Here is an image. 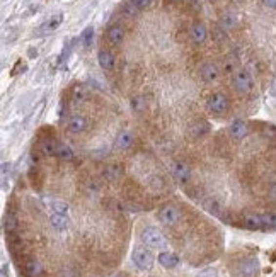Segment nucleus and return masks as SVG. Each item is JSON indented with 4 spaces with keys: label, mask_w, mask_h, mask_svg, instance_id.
Masks as SVG:
<instances>
[{
    "label": "nucleus",
    "mask_w": 276,
    "mask_h": 277,
    "mask_svg": "<svg viewBox=\"0 0 276 277\" xmlns=\"http://www.w3.org/2000/svg\"><path fill=\"white\" fill-rule=\"evenodd\" d=\"M141 241L147 245L148 248H165L167 247V240L162 235V231H158L157 228H145L140 235Z\"/></svg>",
    "instance_id": "f257e3e1"
},
{
    "label": "nucleus",
    "mask_w": 276,
    "mask_h": 277,
    "mask_svg": "<svg viewBox=\"0 0 276 277\" xmlns=\"http://www.w3.org/2000/svg\"><path fill=\"white\" fill-rule=\"evenodd\" d=\"M133 262H135V265L140 271H150L152 267H154V262H155V257L154 254H152L148 248L145 247H137L135 250H133Z\"/></svg>",
    "instance_id": "f03ea898"
},
{
    "label": "nucleus",
    "mask_w": 276,
    "mask_h": 277,
    "mask_svg": "<svg viewBox=\"0 0 276 277\" xmlns=\"http://www.w3.org/2000/svg\"><path fill=\"white\" fill-rule=\"evenodd\" d=\"M179 216H181V213H179V209L174 204H165L157 213L158 221H160L162 224H165V226H174L179 221Z\"/></svg>",
    "instance_id": "7ed1b4c3"
},
{
    "label": "nucleus",
    "mask_w": 276,
    "mask_h": 277,
    "mask_svg": "<svg viewBox=\"0 0 276 277\" xmlns=\"http://www.w3.org/2000/svg\"><path fill=\"white\" fill-rule=\"evenodd\" d=\"M232 87L239 93H249L253 91V78L246 70H239L232 77Z\"/></svg>",
    "instance_id": "20e7f679"
},
{
    "label": "nucleus",
    "mask_w": 276,
    "mask_h": 277,
    "mask_svg": "<svg viewBox=\"0 0 276 277\" xmlns=\"http://www.w3.org/2000/svg\"><path fill=\"white\" fill-rule=\"evenodd\" d=\"M206 107H208V111L212 114L220 116V114H223L227 109H229V99H227V95H223V93H220V92L212 93L208 102H206Z\"/></svg>",
    "instance_id": "39448f33"
},
{
    "label": "nucleus",
    "mask_w": 276,
    "mask_h": 277,
    "mask_svg": "<svg viewBox=\"0 0 276 277\" xmlns=\"http://www.w3.org/2000/svg\"><path fill=\"white\" fill-rule=\"evenodd\" d=\"M257 271H259V264L254 257H247L240 260L236 267V276L237 277H256Z\"/></svg>",
    "instance_id": "423d86ee"
},
{
    "label": "nucleus",
    "mask_w": 276,
    "mask_h": 277,
    "mask_svg": "<svg viewBox=\"0 0 276 277\" xmlns=\"http://www.w3.org/2000/svg\"><path fill=\"white\" fill-rule=\"evenodd\" d=\"M171 170L172 174H174V177L177 179L179 182H182V184H188V182L191 181V168H189V165H186L184 162H174Z\"/></svg>",
    "instance_id": "0eeeda50"
},
{
    "label": "nucleus",
    "mask_w": 276,
    "mask_h": 277,
    "mask_svg": "<svg viewBox=\"0 0 276 277\" xmlns=\"http://www.w3.org/2000/svg\"><path fill=\"white\" fill-rule=\"evenodd\" d=\"M199 75H201V78L205 82L212 84V82H215L220 77V72L215 63H203L201 68H199Z\"/></svg>",
    "instance_id": "6e6552de"
},
{
    "label": "nucleus",
    "mask_w": 276,
    "mask_h": 277,
    "mask_svg": "<svg viewBox=\"0 0 276 277\" xmlns=\"http://www.w3.org/2000/svg\"><path fill=\"white\" fill-rule=\"evenodd\" d=\"M106 36H108L109 43L118 46V44H121L123 39H125V29H123V26H119V24H113L111 27H108Z\"/></svg>",
    "instance_id": "1a4fd4ad"
},
{
    "label": "nucleus",
    "mask_w": 276,
    "mask_h": 277,
    "mask_svg": "<svg viewBox=\"0 0 276 277\" xmlns=\"http://www.w3.org/2000/svg\"><path fill=\"white\" fill-rule=\"evenodd\" d=\"M230 134H232L236 140H242V138H246L247 134H249V124L246 123V121H234L232 124H230Z\"/></svg>",
    "instance_id": "9d476101"
},
{
    "label": "nucleus",
    "mask_w": 276,
    "mask_h": 277,
    "mask_svg": "<svg viewBox=\"0 0 276 277\" xmlns=\"http://www.w3.org/2000/svg\"><path fill=\"white\" fill-rule=\"evenodd\" d=\"M50 223H51V226H53L57 231H65L68 226H70V220H68V214L53 213V214L50 216Z\"/></svg>",
    "instance_id": "9b49d317"
},
{
    "label": "nucleus",
    "mask_w": 276,
    "mask_h": 277,
    "mask_svg": "<svg viewBox=\"0 0 276 277\" xmlns=\"http://www.w3.org/2000/svg\"><path fill=\"white\" fill-rule=\"evenodd\" d=\"M132 145H133V134L128 129H123L121 133H118V136L115 140V147L118 150H128Z\"/></svg>",
    "instance_id": "f8f14e48"
},
{
    "label": "nucleus",
    "mask_w": 276,
    "mask_h": 277,
    "mask_svg": "<svg viewBox=\"0 0 276 277\" xmlns=\"http://www.w3.org/2000/svg\"><path fill=\"white\" fill-rule=\"evenodd\" d=\"M87 129V121L85 117L82 116H72L68 119V131L74 134H79V133H84Z\"/></svg>",
    "instance_id": "ddd939ff"
},
{
    "label": "nucleus",
    "mask_w": 276,
    "mask_h": 277,
    "mask_svg": "<svg viewBox=\"0 0 276 277\" xmlns=\"http://www.w3.org/2000/svg\"><path fill=\"white\" fill-rule=\"evenodd\" d=\"M24 271L29 277H39L43 274V265L36 259H29V260L24 262Z\"/></svg>",
    "instance_id": "4468645a"
},
{
    "label": "nucleus",
    "mask_w": 276,
    "mask_h": 277,
    "mask_svg": "<svg viewBox=\"0 0 276 277\" xmlns=\"http://www.w3.org/2000/svg\"><path fill=\"white\" fill-rule=\"evenodd\" d=\"M158 264L165 269H172L179 264V257L176 254H171V252H162L158 255Z\"/></svg>",
    "instance_id": "2eb2a0df"
},
{
    "label": "nucleus",
    "mask_w": 276,
    "mask_h": 277,
    "mask_svg": "<svg viewBox=\"0 0 276 277\" xmlns=\"http://www.w3.org/2000/svg\"><path fill=\"white\" fill-rule=\"evenodd\" d=\"M191 39H193V43H196V44H201L203 41L206 39V27L203 26L201 22H196L195 26L191 27Z\"/></svg>",
    "instance_id": "dca6fc26"
},
{
    "label": "nucleus",
    "mask_w": 276,
    "mask_h": 277,
    "mask_svg": "<svg viewBox=\"0 0 276 277\" xmlns=\"http://www.w3.org/2000/svg\"><path fill=\"white\" fill-rule=\"evenodd\" d=\"M98 60H99V65H101L102 70H111V68L115 67V63H116L113 53H111V51H108V50L99 51Z\"/></svg>",
    "instance_id": "f3484780"
},
{
    "label": "nucleus",
    "mask_w": 276,
    "mask_h": 277,
    "mask_svg": "<svg viewBox=\"0 0 276 277\" xmlns=\"http://www.w3.org/2000/svg\"><path fill=\"white\" fill-rule=\"evenodd\" d=\"M41 151H43L44 157H55L58 153V145L53 138H46V140L41 141Z\"/></svg>",
    "instance_id": "a211bd4d"
},
{
    "label": "nucleus",
    "mask_w": 276,
    "mask_h": 277,
    "mask_svg": "<svg viewBox=\"0 0 276 277\" xmlns=\"http://www.w3.org/2000/svg\"><path fill=\"white\" fill-rule=\"evenodd\" d=\"M244 226L249 228V230H263L264 224H263L261 214H247V216L244 218Z\"/></svg>",
    "instance_id": "6ab92c4d"
},
{
    "label": "nucleus",
    "mask_w": 276,
    "mask_h": 277,
    "mask_svg": "<svg viewBox=\"0 0 276 277\" xmlns=\"http://www.w3.org/2000/svg\"><path fill=\"white\" fill-rule=\"evenodd\" d=\"M46 203H48V206L51 207V211H53V213L68 214V211H70L68 203H65V201H61V199H48Z\"/></svg>",
    "instance_id": "aec40b11"
},
{
    "label": "nucleus",
    "mask_w": 276,
    "mask_h": 277,
    "mask_svg": "<svg viewBox=\"0 0 276 277\" xmlns=\"http://www.w3.org/2000/svg\"><path fill=\"white\" fill-rule=\"evenodd\" d=\"M61 20H63V16H61V14L53 16L50 20H46V22L43 24V27H41V33H51V31H55L61 24Z\"/></svg>",
    "instance_id": "412c9836"
},
{
    "label": "nucleus",
    "mask_w": 276,
    "mask_h": 277,
    "mask_svg": "<svg viewBox=\"0 0 276 277\" xmlns=\"http://www.w3.org/2000/svg\"><path fill=\"white\" fill-rule=\"evenodd\" d=\"M58 158L61 160H74V150H72L68 145H58V153H57Z\"/></svg>",
    "instance_id": "4be33fe9"
},
{
    "label": "nucleus",
    "mask_w": 276,
    "mask_h": 277,
    "mask_svg": "<svg viewBox=\"0 0 276 277\" xmlns=\"http://www.w3.org/2000/svg\"><path fill=\"white\" fill-rule=\"evenodd\" d=\"M85 97H87V91H85L84 85H75L74 91H72V99L75 102H84Z\"/></svg>",
    "instance_id": "5701e85b"
},
{
    "label": "nucleus",
    "mask_w": 276,
    "mask_h": 277,
    "mask_svg": "<svg viewBox=\"0 0 276 277\" xmlns=\"http://www.w3.org/2000/svg\"><path fill=\"white\" fill-rule=\"evenodd\" d=\"M16 226H17L16 216H14L12 213H9V214L5 216V220H3V228H5L7 233H12V231L16 230Z\"/></svg>",
    "instance_id": "b1692460"
},
{
    "label": "nucleus",
    "mask_w": 276,
    "mask_h": 277,
    "mask_svg": "<svg viewBox=\"0 0 276 277\" xmlns=\"http://www.w3.org/2000/svg\"><path fill=\"white\" fill-rule=\"evenodd\" d=\"M189 131H191L193 136L198 138V136H201V134H205L206 131H208V124H206V123H196V124H193Z\"/></svg>",
    "instance_id": "393cba45"
},
{
    "label": "nucleus",
    "mask_w": 276,
    "mask_h": 277,
    "mask_svg": "<svg viewBox=\"0 0 276 277\" xmlns=\"http://www.w3.org/2000/svg\"><path fill=\"white\" fill-rule=\"evenodd\" d=\"M261 218H263V224H264V228H276V213L261 214Z\"/></svg>",
    "instance_id": "a878e982"
},
{
    "label": "nucleus",
    "mask_w": 276,
    "mask_h": 277,
    "mask_svg": "<svg viewBox=\"0 0 276 277\" xmlns=\"http://www.w3.org/2000/svg\"><path fill=\"white\" fill-rule=\"evenodd\" d=\"M92 34H94V29L92 27H87V29L82 33V41H84V48H89L92 43Z\"/></svg>",
    "instance_id": "bb28decb"
},
{
    "label": "nucleus",
    "mask_w": 276,
    "mask_h": 277,
    "mask_svg": "<svg viewBox=\"0 0 276 277\" xmlns=\"http://www.w3.org/2000/svg\"><path fill=\"white\" fill-rule=\"evenodd\" d=\"M132 109L133 111H137V112H140L141 109L145 107V100H143V97H133L132 99Z\"/></svg>",
    "instance_id": "cd10ccee"
},
{
    "label": "nucleus",
    "mask_w": 276,
    "mask_h": 277,
    "mask_svg": "<svg viewBox=\"0 0 276 277\" xmlns=\"http://www.w3.org/2000/svg\"><path fill=\"white\" fill-rule=\"evenodd\" d=\"M222 24H223V27H225V29H230V27L236 26V19H234L232 16H223L222 17Z\"/></svg>",
    "instance_id": "c85d7f7f"
},
{
    "label": "nucleus",
    "mask_w": 276,
    "mask_h": 277,
    "mask_svg": "<svg viewBox=\"0 0 276 277\" xmlns=\"http://www.w3.org/2000/svg\"><path fill=\"white\" fill-rule=\"evenodd\" d=\"M138 12H140V9H137V7L133 5L132 2H128L125 5V14H126V16H137Z\"/></svg>",
    "instance_id": "c756f323"
},
{
    "label": "nucleus",
    "mask_w": 276,
    "mask_h": 277,
    "mask_svg": "<svg viewBox=\"0 0 276 277\" xmlns=\"http://www.w3.org/2000/svg\"><path fill=\"white\" fill-rule=\"evenodd\" d=\"M130 2L133 3V5L137 7V9H145V7H148L152 3V0H130Z\"/></svg>",
    "instance_id": "7c9ffc66"
},
{
    "label": "nucleus",
    "mask_w": 276,
    "mask_h": 277,
    "mask_svg": "<svg viewBox=\"0 0 276 277\" xmlns=\"http://www.w3.org/2000/svg\"><path fill=\"white\" fill-rule=\"evenodd\" d=\"M196 277H217V271L215 269H206V271L199 272Z\"/></svg>",
    "instance_id": "2f4dec72"
},
{
    "label": "nucleus",
    "mask_w": 276,
    "mask_h": 277,
    "mask_svg": "<svg viewBox=\"0 0 276 277\" xmlns=\"http://www.w3.org/2000/svg\"><path fill=\"white\" fill-rule=\"evenodd\" d=\"M263 3L270 9H276V0H263Z\"/></svg>",
    "instance_id": "473e14b6"
},
{
    "label": "nucleus",
    "mask_w": 276,
    "mask_h": 277,
    "mask_svg": "<svg viewBox=\"0 0 276 277\" xmlns=\"http://www.w3.org/2000/svg\"><path fill=\"white\" fill-rule=\"evenodd\" d=\"M270 197H271L273 201H276V182L270 187Z\"/></svg>",
    "instance_id": "72a5a7b5"
},
{
    "label": "nucleus",
    "mask_w": 276,
    "mask_h": 277,
    "mask_svg": "<svg viewBox=\"0 0 276 277\" xmlns=\"http://www.w3.org/2000/svg\"><path fill=\"white\" fill-rule=\"evenodd\" d=\"M271 92H273V95L276 97V78H275V82H273V87H271Z\"/></svg>",
    "instance_id": "f704fd0d"
},
{
    "label": "nucleus",
    "mask_w": 276,
    "mask_h": 277,
    "mask_svg": "<svg viewBox=\"0 0 276 277\" xmlns=\"http://www.w3.org/2000/svg\"><path fill=\"white\" fill-rule=\"evenodd\" d=\"M113 277H126V276H123V274H116V276H113Z\"/></svg>",
    "instance_id": "c9c22d12"
}]
</instances>
